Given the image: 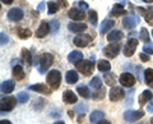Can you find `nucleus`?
I'll list each match as a JSON object with an SVG mask.
<instances>
[{
	"instance_id": "1",
	"label": "nucleus",
	"mask_w": 153,
	"mask_h": 124,
	"mask_svg": "<svg viewBox=\"0 0 153 124\" xmlns=\"http://www.w3.org/2000/svg\"><path fill=\"white\" fill-rule=\"evenodd\" d=\"M46 81H47V84L50 86V87L52 90H56L60 87V82H61V74L59 70H51V72H49V74H47L46 77Z\"/></svg>"
},
{
	"instance_id": "2",
	"label": "nucleus",
	"mask_w": 153,
	"mask_h": 124,
	"mask_svg": "<svg viewBox=\"0 0 153 124\" xmlns=\"http://www.w3.org/2000/svg\"><path fill=\"white\" fill-rule=\"evenodd\" d=\"M76 69L79 72H82V74L84 75H91L93 72V63L92 61H88V60H80L79 63L75 64Z\"/></svg>"
},
{
	"instance_id": "3",
	"label": "nucleus",
	"mask_w": 153,
	"mask_h": 124,
	"mask_svg": "<svg viewBox=\"0 0 153 124\" xmlns=\"http://www.w3.org/2000/svg\"><path fill=\"white\" fill-rule=\"evenodd\" d=\"M54 63V58H52L51 54H42L40 56V72L45 73L47 69L51 66V64Z\"/></svg>"
},
{
	"instance_id": "4",
	"label": "nucleus",
	"mask_w": 153,
	"mask_h": 124,
	"mask_svg": "<svg viewBox=\"0 0 153 124\" xmlns=\"http://www.w3.org/2000/svg\"><path fill=\"white\" fill-rule=\"evenodd\" d=\"M119 52H120V44H119V42H111V44L107 45L103 49V54L110 59L117 56Z\"/></svg>"
},
{
	"instance_id": "5",
	"label": "nucleus",
	"mask_w": 153,
	"mask_h": 124,
	"mask_svg": "<svg viewBox=\"0 0 153 124\" xmlns=\"http://www.w3.org/2000/svg\"><path fill=\"white\" fill-rule=\"evenodd\" d=\"M14 106H16V97L14 96H8L5 99H3L1 102H0V110H1V113L12 111Z\"/></svg>"
},
{
	"instance_id": "6",
	"label": "nucleus",
	"mask_w": 153,
	"mask_h": 124,
	"mask_svg": "<svg viewBox=\"0 0 153 124\" xmlns=\"http://www.w3.org/2000/svg\"><path fill=\"white\" fill-rule=\"evenodd\" d=\"M144 117V113L142 110H128L124 113V119L128 122V123H134L137 120H139Z\"/></svg>"
},
{
	"instance_id": "7",
	"label": "nucleus",
	"mask_w": 153,
	"mask_h": 124,
	"mask_svg": "<svg viewBox=\"0 0 153 124\" xmlns=\"http://www.w3.org/2000/svg\"><path fill=\"white\" fill-rule=\"evenodd\" d=\"M139 22H140L139 17H138L137 14H129V16H126L123 19V26L125 28H128V30H133Z\"/></svg>"
},
{
	"instance_id": "8",
	"label": "nucleus",
	"mask_w": 153,
	"mask_h": 124,
	"mask_svg": "<svg viewBox=\"0 0 153 124\" xmlns=\"http://www.w3.org/2000/svg\"><path fill=\"white\" fill-rule=\"evenodd\" d=\"M91 41H92V37L88 36V35H84V33H79V35H76L74 37V45L78 46V47H85L87 45L91 44Z\"/></svg>"
},
{
	"instance_id": "9",
	"label": "nucleus",
	"mask_w": 153,
	"mask_h": 124,
	"mask_svg": "<svg viewBox=\"0 0 153 124\" xmlns=\"http://www.w3.org/2000/svg\"><path fill=\"white\" fill-rule=\"evenodd\" d=\"M137 46H138V40L137 39H129L125 47H124V55L130 58V56L134 55V52L137 50Z\"/></svg>"
},
{
	"instance_id": "10",
	"label": "nucleus",
	"mask_w": 153,
	"mask_h": 124,
	"mask_svg": "<svg viewBox=\"0 0 153 124\" xmlns=\"http://www.w3.org/2000/svg\"><path fill=\"white\" fill-rule=\"evenodd\" d=\"M23 16H25V13H23L21 8H12L7 14L8 19L12 22H19L23 18Z\"/></svg>"
},
{
	"instance_id": "11",
	"label": "nucleus",
	"mask_w": 153,
	"mask_h": 124,
	"mask_svg": "<svg viewBox=\"0 0 153 124\" xmlns=\"http://www.w3.org/2000/svg\"><path fill=\"white\" fill-rule=\"evenodd\" d=\"M124 95H125V92L121 87H112L111 91L108 92V97L111 101H120L124 99Z\"/></svg>"
},
{
	"instance_id": "12",
	"label": "nucleus",
	"mask_w": 153,
	"mask_h": 124,
	"mask_svg": "<svg viewBox=\"0 0 153 124\" xmlns=\"http://www.w3.org/2000/svg\"><path fill=\"white\" fill-rule=\"evenodd\" d=\"M119 81H120L121 86H124V87H133L135 84V78L130 73H123L120 75V78H119Z\"/></svg>"
},
{
	"instance_id": "13",
	"label": "nucleus",
	"mask_w": 153,
	"mask_h": 124,
	"mask_svg": "<svg viewBox=\"0 0 153 124\" xmlns=\"http://www.w3.org/2000/svg\"><path fill=\"white\" fill-rule=\"evenodd\" d=\"M50 32H51L50 25H49V23H47L46 21H42L41 25L38 26L37 31H36V37H38V39H42V37H45L46 35H49Z\"/></svg>"
},
{
	"instance_id": "14",
	"label": "nucleus",
	"mask_w": 153,
	"mask_h": 124,
	"mask_svg": "<svg viewBox=\"0 0 153 124\" xmlns=\"http://www.w3.org/2000/svg\"><path fill=\"white\" fill-rule=\"evenodd\" d=\"M68 28H69L70 32L82 33L87 30V25H85V23H80V22H70L68 25Z\"/></svg>"
},
{
	"instance_id": "15",
	"label": "nucleus",
	"mask_w": 153,
	"mask_h": 124,
	"mask_svg": "<svg viewBox=\"0 0 153 124\" xmlns=\"http://www.w3.org/2000/svg\"><path fill=\"white\" fill-rule=\"evenodd\" d=\"M68 16H69L73 21L78 22V21H83V19H84V18H85V13L82 10V9L73 8V9H70V10H69Z\"/></svg>"
},
{
	"instance_id": "16",
	"label": "nucleus",
	"mask_w": 153,
	"mask_h": 124,
	"mask_svg": "<svg viewBox=\"0 0 153 124\" xmlns=\"http://www.w3.org/2000/svg\"><path fill=\"white\" fill-rule=\"evenodd\" d=\"M114 26H115V21L114 19H110V18L107 19V18H106V19L102 22L101 27H100V33H101V35H105V33L111 30Z\"/></svg>"
},
{
	"instance_id": "17",
	"label": "nucleus",
	"mask_w": 153,
	"mask_h": 124,
	"mask_svg": "<svg viewBox=\"0 0 153 124\" xmlns=\"http://www.w3.org/2000/svg\"><path fill=\"white\" fill-rule=\"evenodd\" d=\"M63 100H64V102H66V104L78 102V100H76V95L73 91H70V90H68V91H65L63 93Z\"/></svg>"
},
{
	"instance_id": "18",
	"label": "nucleus",
	"mask_w": 153,
	"mask_h": 124,
	"mask_svg": "<svg viewBox=\"0 0 153 124\" xmlns=\"http://www.w3.org/2000/svg\"><path fill=\"white\" fill-rule=\"evenodd\" d=\"M124 37V33L121 31H119V30H115V31H111L107 35V40L110 42H117V41H120L121 39Z\"/></svg>"
},
{
	"instance_id": "19",
	"label": "nucleus",
	"mask_w": 153,
	"mask_h": 124,
	"mask_svg": "<svg viewBox=\"0 0 153 124\" xmlns=\"http://www.w3.org/2000/svg\"><path fill=\"white\" fill-rule=\"evenodd\" d=\"M30 90H33L36 92H40V93H44V95H49L51 93L49 87L44 83H38V84H33V86H30Z\"/></svg>"
},
{
	"instance_id": "20",
	"label": "nucleus",
	"mask_w": 153,
	"mask_h": 124,
	"mask_svg": "<svg viewBox=\"0 0 153 124\" xmlns=\"http://www.w3.org/2000/svg\"><path fill=\"white\" fill-rule=\"evenodd\" d=\"M68 60L70 63L76 64V63H79L80 60H83V54L80 51H71L68 55Z\"/></svg>"
},
{
	"instance_id": "21",
	"label": "nucleus",
	"mask_w": 153,
	"mask_h": 124,
	"mask_svg": "<svg viewBox=\"0 0 153 124\" xmlns=\"http://www.w3.org/2000/svg\"><path fill=\"white\" fill-rule=\"evenodd\" d=\"M78 78H79V75L75 70H68L65 74V81H66V83H69V84H74L76 81H78Z\"/></svg>"
},
{
	"instance_id": "22",
	"label": "nucleus",
	"mask_w": 153,
	"mask_h": 124,
	"mask_svg": "<svg viewBox=\"0 0 153 124\" xmlns=\"http://www.w3.org/2000/svg\"><path fill=\"white\" fill-rule=\"evenodd\" d=\"M153 99V95H152V92L149 91V90H146V91H143V93L139 96V104L142 105H146V102H148V101H151V100Z\"/></svg>"
},
{
	"instance_id": "23",
	"label": "nucleus",
	"mask_w": 153,
	"mask_h": 124,
	"mask_svg": "<svg viewBox=\"0 0 153 124\" xmlns=\"http://www.w3.org/2000/svg\"><path fill=\"white\" fill-rule=\"evenodd\" d=\"M105 117V113L101 111V110H94L93 113H91V115H89V120L92 122V123H98L100 120H102Z\"/></svg>"
},
{
	"instance_id": "24",
	"label": "nucleus",
	"mask_w": 153,
	"mask_h": 124,
	"mask_svg": "<svg viewBox=\"0 0 153 124\" xmlns=\"http://www.w3.org/2000/svg\"><path fill=\"white\" fill-rule=\"evenodd\" d=\"M126 10L124 9V7L121 5V4H115L114 8H112V10L110 12V16H112V17H119V16H121V14H125Z\"/></svg>"
},
{
	"instance_id": "25",
	"label": "nucleus",
	"mask_w": 153,
	"mask_h": 124,
	"mask_svg": "<svg viewBox=\"0 0 153 124\" xmlns=\"http://www.w3.org/2000/svg\"><path fill=\"white\" fill-rule=\"evenodd\" d=\"M97 68L100 72H108L110 69H111V64L108 63L107 60H105V59H101V60H98V64H97Z\"/></svg>"
},
{
	"instance_id": "26",
	"label": "nucleus",
	"mask_w": 153,
	"mask_h": 124,
	"mask_svg": "<svg viewBox=\"0 0 153 124\" xmlns=\"http://www.w3.org/2000/svg\"><path fill=\"white\" fill-rule=\"evenodd\" d=\"M14 90V82L12 81H4L1 83V92L3 93H10Z\"/></svg>"
},
{
	"instance_id": "27",
	"label": "nucleus",
	"mask_w": 153,
	"mask_h": 124,
	"mask_svg": "<svg viewBox=\"0 0 153 124\" xmlns=\"http://www.w3.org/2000/svg\"><path fill=\"white\" fill-rule=\"evenodd\" d=\"M13 75L16 77V79H18V81H22L23 78H25V72H23V68L21 65H16L13 68Z\"/></svg>"
},
{
	"instance_id": "28",
	"label": "nucleus",
	"mask_w": 153,
	"mask_h": 124,
	"mask_svg": "<svg viewBox=\"0 0 153 124\" xmlns=\"http://www.w3.org/2000/svg\"><path fill=\"white\" fill-rule=\"evenodd\" d=\"M76 92H78L80 96L84 97V99H88L91 97V92H89V90L85 87V86H79L78 88H76Z\"/></svg>"
},
{
	"instance_id": "29",
	"label": "nucleus",
	"mask_w": 153,
	"mask_h": 124,
	"mask_svg": "<svg viewBox=\"0 0 153 124\" xmlns=\"http://www.w3.org/2000/svg\"><path fill=\"white\" fill-rule=\"evenodd\" d=\"M88 19L91 22L92 26H96L97 25V21H98V14L96 10H88Z\"/></svg>"
},
{
	"instance_id": "30",
	"label": "nucleus",
	"mask_w": 153,
	"mask_h": 124,
	"mask_svg": "<svg viewBox=\"0 0 153 124\" xmlns=\"http://www.w3.org/2000/svg\"><path fill=\"white\" fill-rule=\"evenodd\" d=\"M18 36L21 37V39H30V37L32 36V32L28 30V28H19L18 30Z\"/></svg>"
},
{
	"instance_id": "31",
	"label": "nucleus",
	"mask_w": 153,
	"mask_h": 124,
	"mask_svg": "<svg viewBox=\"0 0 153 124\" xmlns=\"http://www.w3.org/2000/svg\"><path fill=\"white\" fill-rule=\"evenodd\" d=\"M87 110H88V106L85 104H83V102H79V104H76L75 105V108H74V111L75 113H78V114H85L87 113Z\"/></svg>"
},
{
	"instance_id": "32",
	"label": "nucleus",
	"mask_w": 153,
	"mask_h": 124,
	"mask_svg": "<svg viewBox=\"0 0 153 124\" xmlns=\"http://www.w3.org/2000/svg\"><path fill=\"white\" fill-rule=\"evenodd\" d=\"M47 8H49V14H55L59 10L60 5L57 4V1H49L47 3Z\"/></svg>"
},
{
	"instance_id": "33",
	"label": "nucleus",
	"mask_w": 153,
	"mask_h": 124,
	"mask_svg": "<svg viewBox=\"0 0 153 124\" xmlns=\"http://www.w3.org/2000/svg\"><path fill=\"white\" fill-rule=\"evenodd\" d=\"M138 10H139L142 14H144V17H146V19H147V22H149V23H152L153 22V12L151 10H146V9H143V8H138Z\"/></svg>"
},
{
	"instance_id": "34",
	"label": "nucleus",
	"mask_w": 153,
	"mask_h": 124,
	"mask_svg": "<svg viewBox=\"0 0 153 124\" xmlns=\"http://www.w3.org/2000/svg\"><path fill=\"white\" fill-rule=\"evenodd\" d=\"M89 86H91L92 88H94V90L101 88V86H102V81H101V78H100V77H93L92 81H91Z\"/></svg>"
},
{
	"instance_id": "35",
	"label": "nucleus",
	"mask_w": 153,
	"mask_h": 124,
	"mask_svg": "<svg viewBox=\"0 0 153 124\" xmlns=\"http://www.w3.org/2000/svg\"><path fill=\"white\" fill-rule=\"evenodd\" d=\"M22 58L27 64H32V55L31 51H28L27 49H22Z\"/></svg>"
},
{
	"instance_id": "36",
	"label": "nucleus",
	"mask_w": 153,
	"mask_h": 124,
	"mask_svg": "<svg viewBox=\"0 0 153 124\" xmlns=\"http://www.w3.org/2000/svg\"><path fill=\"white\" fill-rule=\"evenodd\" d=\"M28 100H30V96H28V93L27 92H19L17 95V101L19 104H26Z\"/></svg>"
},
{
	"instance_id": "37",
	"label": "nucleus",
	"mask_w": 153,
	"mask_h": 124,
	"mask_svg": "<svg viewBox=\"0 0 153 124\" xmlns=\"http://www.w3.org/2000/svg\"><path fill=\"white\" fill-rule=\"evenodd\" d=\"M139 40L144 42H149V33H148L147 28H142L139 32Z\"/></svg>"
},
{
	"instance_id": "38",
	"label": "nucleus",
	"mask_w": 153,
	"mask_h": 124,
	"mask_svg": "<svg viewBox=\"0 0 153 124\" xmlns=\"http://www.w3.org/2000/svg\"><path fill=\"white\" fill-rule=\"evenodd\" d=\"M144 79L146 83H153V69H146L144 70Z\"/></svg>"
},
{
	"instance_id": "39",
	"label": "nucleus",
	"mask_w": 153,
	"mask_h": 124,
	"mask_svg": "<svg viewBox=\"0 0 153 124\" xmlns=\"http://www.w3.org/2000/svg\"><path fill=\"white\" fill-rule=\"evenodd\" d=\"M59 28H60V23H59V21L54 19V21H51V22H50V30H51V33H56L57 31H59Z\"/></svg>"
},
{
	"instance_id": "40",
	"label": "nucleus",
	"mask_w": 153,
	"mask_h": 124,
	"mask_svg": "<svg viewBox=\"0 0 153 124\" xmlns=\"http://www.w3.org/2000/svg\"><path fill=\"white\" fill-rule=\"evenodd\" d=\"M143 51L148 55H152L153 54V44L152 42H146L144 46H143Z\"/></svg>"
},
{
	"instance_id": "41",
	"label": "nucleus",
	"mask_w": 153,
	"mask_h": 124,
	"mask_svg": "<svg viewBox=\"0 0 153 124\" xmlns=\"http://www.w3.org/2000/svg\"><path fill=\"white\" fill-rule=\"evenodd\" d=\"M105 79H106V83L107 84H110V86H112L114 84V82H115V77L111 74V73H105Z\"/></svg>"
},
{
	"instance_id": "42",
	"label": "nucleus",
	"mask_w": 153,
	"mask_h": 124,
	"mask_svg": "<svg viewBox=\"0 0 153 124\" xmlns=\"http://www.w3.org/2000/svg\"><path fill=\"white\" fill-rule=\"evenodd\" d=\"M105 93H106V91H105L103 88H98V92H96L93 95V99L94 100H100V99H102L105 96Z\"/></svg>"
},
{
	"instance_id": "43",
	"label": "nucleus",
	"mask_w": 153,
	"mask_h": 124,
	"mask_svg": "<svg viewBox=\"0 0 153 124\" xmlns=\"http://www.w3.org/2000/svg\"><path fill=\"white\" fill-rule=\"evenodd\" d=\"M0 37H1V45H3V46L7 45L8 42H9V37H8V35H5V32H1V33H0Z\"/></svg>"
},
{
	"instance_id": "44",
	"label": "nucleus",
	"mask_w": 153,
	"mask_h": 124,
	"mask_svg": "<svg viewBox=\"0 0 153 124\" xmlns=\"http://www.w3.org/2000/svg\"><path fill=\"white\" fill-rule=\"evenodd\" d=\"M78 5H79V9H82V10H87L88 9V4L85 1H82V0L78 3Z\"/></svg>"
},
{
	"instance_id": "45",
	"label": "nucleus",
	"mask_w": 153,
	"mask_h": 124,
	"mask_svg": "<svg viewBox=\"0 0 153 124\" xmlns=\"http://www.w3.org/2000/svg\"><path fill=\"white\" fill-rule=\"evenodd\" d=\"M57 4H59L61 8H66V7H68V1H66V0H57Z\"/></svg>"
},
{
	"instance_id": "46",
	"label": "nucleus",
	"mask_w": 153,
	"mask_h": 124,
	"mask_svg": "<svg viewBox=\"0 0 153 124\" xmlns=\"http://www.w3.org/2000/svg\"><path fill=\"white\" fill-rule=\"evenodd\" d=\"M140 59L143 61H149V55L146 54V52H142V54H140Z\"/></svg>"
},
{
	"instance_id": "47",
	"label": "nucleus",
	"mask_w": 153,
	"mask_h": 124,
	"mask_svg": "<svg viewBox=\"0 0 153 124\" xmlns=\"http://www.w3.org/2000/svg\"><path fill=\"white\" fill-rule=\"evenodd\" d=\"M44 8H45V3L42 1V3H40V4H38V7H37V10H38V12H41V10H44Z\"/></svg>"
},
{
	"instance_id": "48",
	"label": "nucleus",
	"mask_w": 153,
	"mask_h": 124,
	"mask_svg": "<svg viewBox=\"0 0 153 124\" xmlns=\"http://www.w3.org/2000/svg\"><path fill=\"white\" fill-rule=\"evenodd\" d=\"M147 109H148V111H151V113H153V99H152V101H151V104H148V106H147Z\"/></svg>"
},
{
	"instance_id": "49",
	"label": "nucleus",
	"mask_w": 153,
	"mask_h": 124,
	"mask_svg": "<svg viewBox=\"0 0 153 124\" xmlns=\"http://www.w3.org/2000/svg\"><path fill=\"white\" fill-rule=\"evenodd\" d=\"M96 124H111V123H110L108 120H103V119H102V120H100L98 123H96Z\"/></svg>"
},
{
	"instance_id": "50",
	"label": "nucleus",
	"mask_w": 153,
	"mask_h": 124,
	"mask_svg": "<svg viewBox=\"0 0 153 124\" xmlns=\"http://www.w3.org/2000/svg\"><path fill=\"white\" fill-rule=\"evenodd\" d=\"M1 3L3 4H7V5H8V4H12L13 3V0H1Z\"/></svg>"
},
{
	"instance_id": "51",
	"label": "nucleus",
	"mask_w": 153,
	"mask_h": 124,
	"mask_svg": "<svg viewBox=\"0 0 153 124\" xmlns=\"http://www.w3.org/2000/svg\"><path fill=\"white\" fill-rule=\"evenodd\" d=\"M0 124H12V123L9 120H1V122H0Z\"/></svg>"
},
{
	"instance_id": "52",
	"label": "nucleus",
	"mask_w": 153,
	"mask_h": 124,
	"mask_svg": "<svg viewBox=\"0 0 153 124\" xmlns=\"http://www.w3.org/2000/svg\"><path fill=\"white\" fill-rule=\"evenodd\" d=\"M144 3H153V0H143Z\"/></svg>"
},
{
	"instance_id": "53",
	"label": "nucleus",
	"mask_w": 153,
	"mask_h": 124,
	"mask_svg": "<svg viewBox=\"0 0 153 124\" xmlns=\"http://www.w3.org/2000/svg\"><path fill=\"white\" fill-rule=\"evenodd\" d=\"M54 124H65L64 122H56V123H54Z\"/></svg>"
},
{
	"instance_id": "54",
	"label": "nucleus",
	"mask_w": 153,
	"mask_h": 124,
	"mask_svg": "<svg viewBox=\"0 0 153 124\" xmlns=\"http://www.w3.org/2000/svg\"><path fill=\"white\" fill-rule=\"evenodd\" d=\"M151 123H152V124H153V118H152V119H151Z\"/></svg>"
},
{
	"instance_id": "55",
	"label": "nucleus",
	"mask_w": 153,
	"mask_h": 124,
	"mask_svg": "<svg viewBox=\"0 0 153 124\" xmlns=\"http://www.w3.org/2000/svg\"><path fill=\"white\" fill-rule=\"evenodd\" d=\"M152 36H153V31H152Z\"/></svg>"
},
{
	"instance_id": "56",
	"label": "nucleus",
	"mask_w": 153,
	"mask_h": 124,
	"mask_svg": "<svg viewBox=\"0 0 153 124\" xmlns=\"http://www.w3.org/2000/svg\"><path fill=\"white\" fill-rule=\"evenodd\" d=\"M147 124H148V123H147Z\"/></svg>"
}]
</instances>
